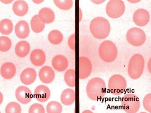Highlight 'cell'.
Here are the masks:
<instances>
[{
  "label": "cell",
  "instance_id": "cell-1",
  "mask_svg": "<svg viewBox=\"0 0 151 113\" xmlns=\"http://www.w3.org/2000/svg\"><path fill=\"white\" fill-rule=\"evenodd\" d=\"M90 30L96 39H105L110 34L111 25L105 18L101 16L96 17L92 19L90 24Z\"/></svg>",
  "mask_w": 151,
  "mask_h": 113
},
{
  "label": "cell",
  "instance_id": "cell-2",
  "mask_svg": "<svg viewBox=\"0 0 151 113\" xmlns=\"http://www.w3.org/2000/svg\"><path fill=\"white\" fill-rule=\"evenodd\" d=\"M86 94L90 99L97 101L104 96L106 92V84L101 78L94 77L88 82L86 87Z\"/></svg>",
  "mask_w": 151,
  "mask_h": 113
},
{
  "label": "cell",
  "instance_id": "cell-3",
  "mask_svg": "<svg viewBox=\"0 0 151 113\" xmlns=\"http://www.w3.org/2000/svg\"><path fill=\"white\" fill-rule=\"evenodd\" d=\"M145 67V59L141 54H134L129 62L127 72L130 77L137 80L141 77Z\"/></svg>",
  "mask_w": 151,
  "mask_h": 113
},
{
  "label": "cell",
  "instance_id": "cell-4",
  "mask_svg": "<svg viewBox=\"0 0 151 113\" xmlns=\"http://www.w3.org/2000/svg\"><path fill=\"white\" fill-rule=\"evenodd\" d=\"M99 56L105 62H112L118 55V49L116 45L110 40L103 41L99 47Z\"/></svg>",
  "mask_w": 151,
  "mask_h": 113
},
{
  "label": "cell",
  "instance_id": "cell-5",
  "mask_svg": "<svg viewBox=\"0 0 151 113\" xmlns=\"http://www.w3.org/2000/svg\"><path fill=\"white\" fill-rule=\"evenodd\" d=\"M127 86L126 80L120 74H114L110 77L108 82V89L114 95L124 93Z\"/></svg>",
  "mask_w": 151,
  "mask_h": 113
},
{
  "label": "cell",
  "instance_id": "cell-6",
  "mask_svg": "<svg viewBox=\"0 0 151 113\" xmlns=\"http://www.w3.org/2000/svg\"><path fill=\"white\" fill-rule=\"evenodd\" d=\"M126 39L130 44L135 47L143 45L146 40V34L144 30L138 27H133L127 31Z\"/></svg>",
  "mask_w": 151,
  "mask_h": 113
},
{
  "label": "cell",
  "instance_id": "cell-7",
  "mask_svg": "<svg viewBox=\"0 0 151 113\" xmlns=\"http://www.w3.org/2000/svg\"><path fill=\"white\" fill-rule=\"evenodd\" d=\"M122 105L127 113H136L140 109V101L135 94L127 93L122 98Z\"/></svg>",
  "mask_w": 151,
  "mask_h": 113
},
{
  "label": "cell",
  "instance_id": "cell-8",
  "mask_svg": "<svg viewBox=\"0 0 151 113\" xmlns=\"http://www.w3.org/2000/svg\"><path fill=\"white\" fill-rule=\"evenodd\" d=\"M125 3L122 0H111L106 7V13L110 18L117 19L123 15L125 11Z\"/></svg>",
  "mask_w": 151,
  "mask_h": 113
},
{
  "label": "cell",
  "instance_id": "cell-9",
  "mask_svg": "<svg viewBox=\"0 0 151 113\" xmlns=\"http://www.w3.org/2000/svg\"><path fill=\"white\" fill-rule=\"evenodd\" d=\"M150 19V13L148 11L142 8L136 10L133 16V20L134 23L141 27L147 25Z\"/></svg>",
  "mask_w": 151,
  "mask_h": 113
},
{
  "label": "cell",
  "instance_id": "cell-10",
  "mask_svg": "<svg viewBox=\"0 0 151 113\" xmlns=\"http://www.w3.org/2000/svg\"><path fill=\"white\" fill-rule=\"evenodd\" d=\"M92 71V64L90 60L85 56L79 58V78L85 79L89 77Z\"/></svg>",
  "mask_w": 151,
  "mask_h": 113
},
{
  "label": "cell",
  "instance_id": "cell-11",
  "mask_svg": "<svg viewBox=\"0 0 151 113\" xmlns=\"http://www.w3.org/2000/svg\"><path fill=\"white\" fill-rule=\"evenodd\" d=\"M17 99L20 103L27 104L31 101L32 93L29 89L24 86H19L15 92Z\"/></svg>",
  "mask_w": 151,
  "mask_h": 113
},
{
  "label": "cell",
  "instance_id": "cell-12",
  "mask_svg": "<svg viewBox=\"0 0 151 113\" xmlns=\"http://www.w3.org/2000/svg\"><path fill=\"white\" fill-rule=\"evenodd\" d=\"M51 92L48 87L40 85L37 86L34 92L35 98L40 102H45L50 98Z\"/></svg>",
  "mask_w": 151,
  "mask_h": 113
},
{
  "label": "cell",
  "instance_id": "cell-13",
  "mask_svg": "<svg viewBox=\"0 0 151 113\" xmlns=\"http://www.w3.org/2000/svg\"><path fill=\"white\" fill-rule=\"evenodd\" d=\"M55 75V74L54 71L49 66H45L41 68L39 71V79L44 84H50L53 82Z\"/></svg>",
  "mask_w": 151,
  "mask_h": 113
},
{
  "label": "cell",
  "instance_id": "cell-14",
  "mask_svg": "<svg viewBox=\"0 0 151 113\" xmlns=\"http://www.w3.org/2000/svg\"><path fill=\"white\" fill-rule=\"evenodd\" d=\"M52 67L58 72H63L67 69L68 61L64 56L58 55L52 59Z\"/></svg>",
  "mask_w": 151,
  "mask_h": 113
},
{
  "label": "cell",
  "instance_id": "cell-15",
  "mask_svg": "<svg viewBox=\"0 0 151 113\" xmlns=\"http://www.w3.org/2000/svg\"><path fill=\"white\" fill-rule=\"evenodd\" d=\"M37 77V72L35 70L28 67L24 70L21 73L20 76V81L24 84L29 85L34 82Z\"/></svg>",
  "mask_w": 151,
  "mask_h": 113
},
{
  "label": "cell",
  "instance_id": "cell-16",
  "mask_svg": "<svg viewBox=\"0 0 151 113\" xmlns=\"http://www.w3.org/2000/svg\"><path fill=\"white\" fill-rule=\"evenodd\" d=\"M15 33L19 39H25L30 34V28L28 23L25 20L18 22L15 26Z\"/></svg>",
  "mask_w": 151,
  "mask_h": 113
},
{
  "label": "cell",
  "instance_id": "cell-17",
  "mask_svg": "<svg viewBox=\"0 0 151 113\" xmlns=\"http://www.w3.org/2000/svg\"><path fill=\"white\" fill-rule=\"evenodd\" d=\"M31 62L34 66L40 67L44 65L46 61V55L41 49H35L31 53Z\"/></svg>",
  "mask_w": 151,
  "mask_h": 113
},
{
  "label": "cell",
  "instance_id": "cell-18",
  "mask_svg": "<svg viewBox=\"0 0 151 113\" xmlns=\"http://www.w3.org/2000/svg\"><path fill=\"white\" fill-rule=\"evenodd\" d=\"M16 68L12 63L6 62L2 64L1 68V74L4 79L9 80L15 75Z\"/></svg>",
  "mask_w": 151,
  "mask_h": 113
},
{
  "label": "cell",
  "instance_id": "cell-19",
  "mask_svg": "<svg viewBox=\"0 0 151 113\" xmlns=\"http://www.w3.org/2000/svg\"><path fill=\"white\" fill-rule=\"evenodd\" d=\"M38 16L40 20L45 24H49L53 22L55 18L53 11L47 7H45L40 9Z\"/></svg>",
  "mask_w": 151,
  "mask_h": 113
},
{
  "label": "cell",
  "instance_id": "cell-20",
  "mask_svg": "<svg viewBox=\"0 0 151 113\" xmlns=\"http://www.w3.org/2000/svg\"><path fill=\"white\" fill-rule=\"evenodd\" d=\"M28 4L25 1L18 0L14 2L12 10L16 15L23 16L26 15L28 11Z\"/></svg>",
  "mask_w": 151,
  "mask_h": 113
},
{
  "label": "cell",
  "instance_id": "cell-21",
  "mask_svg": "<svg viewBox=\"0 0 151 113\" xmlns=\"http://www.w3.org/2000/svg\"><path fill=\"white\" fill-rule=\"evenodd\" d=\"M75 92L71 89H66L63 91L60 96V100L65 106L72 105L75 101Z\"/></svg>",
  "mask_w": 151,
  "mask_h": 113
},
{
  "label": "cell",
  "instance_id": "cell-22",
  "mask_svg": "<svg viewBox=\"0 0 151 113\" xmlns=\"http://www.w3.org/2000/svg\"><path fill=\"white\" fill-rule=\"evenodd\" d=\"M30 49V45L27 41H21L17 44L15 51L18 56L20 58H24L29 54Z\"/></svg>",
  "mask_w": 151,
  "mask_h": 113
},
{
  "label": "cell",
  "instance_id": "cell-23",
  "mask_svg": "<svg viewBox=\"0 0 151 113\" xmlns=\"http://www.w3.org/2000/svg\"><path fill=\"white\" fill-rule=\"evenodd\" d=\"M30 23L31 29L35 33H41L45 29V24L40 20L38 15H35L32 17Z\"/></svg>",
  "mask_w": 151,
  "mask_h": 113
},
{
  "label": "cell",
  "instance_id": "cell-24",
  "mask_svg": "<svg viewBox=\"0 0 151 113\" xmlns=\"http://www.w3.org/2000/svg\"><path fill=\"white\" fill-rule=\"evenodd\" d=\"M48 39L50 43L54 45L60 44L63 39V35L57 30H53L49 33Z\"/></svg>",
  "mask_w": 151,
  "mask_h": 113
},
{
  "label": "cell",
  "instance_id": "cell-25",
  "mask_svg": "<svg viewBox=\"0 0 151 113\" xmlns=\"http://www.w3.org/2000/svg\"><path fill=\"white\" fill-rule=\"evenodd\" d=\"M13 23L9 19H4L0 22V32L4 35H9L12 32Z\"/></svg>",
  "mask_w": 151,
  "mask_h": 113
},
{
  "label": "cell",
  "instance_id": "cell-26",
  "mask_svg": "<svg viewBox=\"0 0 151 113\" xmlns=\"http://www.w3.org/2000/svg\"><path fill=\"white\" fill-rule=\"evenodd\" d=\"M65 83L70 87L75 86V70L73 69H70L66 71L64 76Z\"/></svg>",
  "mask_w": 151,
  "mask_h": 113
},
{
  "label": "cell",
  "instance_id": "cell-27",
  "mask_svg": "<svg viewBox=\"0 0 151 113\" xmlns=\"http://www.w3.org/2000/svg\"><path fill=\"white\" fill-rule=\"evenodd\" d=\"M63 107L58 101H52L48 103L46 106L47 113H61Z\"/></svg>",
  "mask_w": 151,
  "mask_h": 113
},
{
  "label": "cell",
  "instance_id": "cell-28",
  "mask_svg": "<svg viewBox=\"0 0 151 113\" xmlns=\"http://www.w3.org/2000/svg\"><path fill=\"white\" fill-rule=\"evenodd\" d=\"M53 2L58 8L64 11L70 9L73 4L72 0H54Z\"/></svg>",
  "mask_w": 151,
  "mask_h": 113
},
{
  "label": "cell",
  "instance_id": "cell-29",
  "mask_svg": "<svg viewBox=\"0 0 151 113\" xmlns=\"http://www.w3.org/2000/svg\"><path fill=\"white\" fill-rule=\"evenodd\" d=\"M12 46V41L9 38L4 36L0 37V51L2 52L8 51Z\"/></svg>",
  "mask_w": 151,
  "mask_h": 113
},
{
  "label": "cell",
  "instance_id": "cell-30",
  "mask_svg": "<svg viewBox=\"0 0 151 113\" xmlns=\"http://www.w3.org/2000/svg\"><path fill=\"white\" fill-rule=\"evenodd\" d=\"M20 105L16 102H11L8 104L5 108L6 113H21Z\"/></svg>",
  "mask_w": 151,
  "mask_h": 113
},
{
  "label": "cell",
  "instance_id": "cell-31",
  "mask_svg": "<svg viewBox=\"0 0 151 113\" xmlns=\"http://www.w3.org/2000/svg\"><path fill=\"white\" fill-rule=\"evenodd\" d=\"M28 112L29 113H45V108L40 104H33L29 107Z\"/></svg>",
  "mask_w": 151,
  "mask_h": 113
},
{
  "label": "cell",
  "instance_id": "cell-32",
  "mask_svg": "<svg viewBox=\"0 0 151 113\" xmlns=\"http://www.w3.org/2000/svg\"><path fill=\"white\" fill-rule=\"evenodd\" d=\"M143 104L145 109L151 113V93L145 95L143 99Z\"/></svg>",
  "mask_w": 151,
  "mask_h": 113
},
{
  "label": "cell",
  "instance_id": "cell-33",
  "mask_svg": "<svg viewBox=\"0 0 151 113\" xmlns=\"http://www.w3.org/2000/svg\"><path fill=\"white\" fill-rule=\"evenodd\" d=\"M68 44L70 48L74 51L75 49V34H71L68 38Z\"/></svg>",
  "mask_w": 151,
  "mask_h": 113
},
{
  "label": "cell",
  "instance_id": "cell-34",
  "mask_svg": "<svg viewBox=\"0 0 151 113\" xmlns=\"http://www.w3.org/2000/svg\"><path fill=\"white\" fill-rule=\"evenodd\" d=\"M91 1L94 3V4H100L104 2L105 1L104 0H94H94H92Z\"/></svg>",
  "mask_w": 151,
  "mask_h": 113
},
{
  "label": "cell",
  "instance_id": "cell-35",
  "mask_svg": "<svg viewBox=\"0 0 151 113\" xmlns=\"http://www.w3.org/2000/svg\"><path fill=\"white\" fill-rule=\"evenodd\" d=\"M13 0H1V2H3L5 4H9L12 2Z\"/></svg>",
  "mask_w": 151,
  "mask_h": 113
},
{
  "label": "cell",
  "instance_id": "cell-36",
  "mask_svg": "<svg viewBox=\"0 0 151 113\" xmlns=\"http://www.w3.org/2000/svg\"><path fill=\"white\" fill-rule=\"evenodd\" d=\"M79 22L81 21V20L82 18V12L81 10V9H79Z\"/></svg>",
  "mask_w": 151,
  "mask_h": 113
},
{
  "label": "cell",
  "instance_id": "cell-37",
  "mask_svg": "<svg viewBox=\"0 0 151 113\" xmlns=\"http://www.w3.org/2000/svg\"><path fill=\"white\" fill-rule=\"evenodd\" d=\"M43 1H40V0H34V1L33 0V2L36 4H40Z\"/></svg>",
  "mask_w": 151,
  "mask_h": 113
},
{
  "label": "cell",
  "instance_id": "cell-38",
  "mask_svg": "<svg viewBox=\"0 0 151 113\" xmlns=\"http://www.w3.org/2000/svg\"><path fill=\"white\" fill-rule=\"evenodd\" d=\"M129 1V2H131V3H137V2H139V1Z\"/></svg>",
  "mask_w": 151,
  "mask_h": 113
},
{
  "label": "cell",
  "instance_id": "cell-39",
  "mask_svg": "<svg viewBox=\"0 0 151 113\" xmlns=\"http://www.w3.org/2000/svg\"><path fill=\"white\" fill-rule=\"evenodd\" d=\"M1 103H0V104H1V103L2 102V99H3V97H2V93L1 92Z\"/></svg>",
  "mask_w": 151,
  "mask_h": 113
},
{
  "label": "cell",
  "instance_id": "cell-40",
  "mask_svg": "<svg viewBox=\"0 0 151 113\" xmlns=\"http://www.w3.org/2000/svg\"><path fill=\"white\" fill-rule=\"evenodd\" d=\"M86 112H89V113H92V112H91V111H85L84 112H83V113H86Z\"/></svg>",
  "mask_w": 151,
  "mask_h": 113
}]
</instances>
